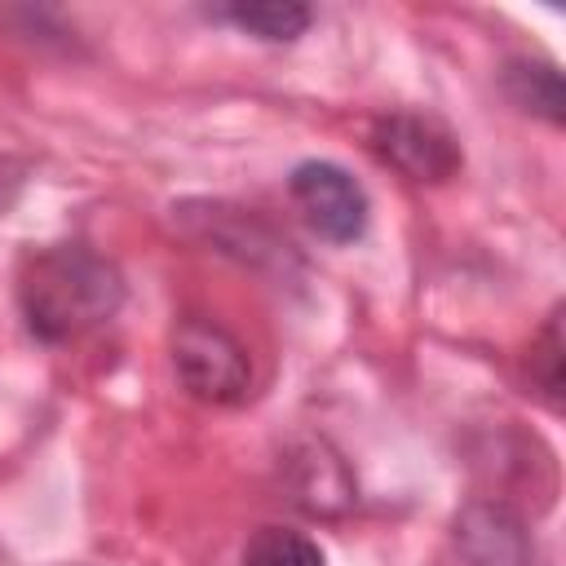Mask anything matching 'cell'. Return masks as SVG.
I'll list each match as a JSON object with an SVG mask.
<instances>
[{
	"mask_svg": "<svg viewBox=\"0 0 566 566\" xmlns=\"http://www.w3.org/2000/svg\"><path fill=\"white\" fill-rule=\"evenodd\" d=\"M535 363H539V380H544V394H548V402L557 407V394H562V336H557V318L544 327V349L535 354Z\"/></svg>",
	"mask_w": 566,
	"mask_h": 566,
	"instance_id": "obj_9",
	"label": "cell"
},
{
	"mask_svg": "<svg viewBox=\"0 0 566 566\" xmlns=\"http://www.w3.org/2000/svg\"><path fill=\"white\" fill-rule=\"evenodd\" d=\"M455 539L469 566H535V548L504 504H469L455 522Z\"/></svg>",
	"mask_w": 566,
	"mask_h": 566,
	"instance_id": "obj_5",
	"label": "cell"
},
{
	"mask_svg": "<svg viewBox=\"0 0 566 566\" xmlns=\"http://www.w3.org/2000/svg\"><path fill=\"white\" fill-rule=\"evenodd\" d=\"M509 88L526 111L562 124V75L548 62H513L509 66Z\"/></svg>",
	"mask_w": 566,
	"mask_h": 566,
	"instance_id": "obj_8",
	"label": "cell"
},
{
	"mask_svg": "<svg viewBox=\"0 0 566 566\" xmlns=\"http://www.w3.org/2000/svg\"><path fill=\"white\" fill-rule=\"evenodd\" d=\"M292 203L301 208L305 226L327 243H354L367 230V190L327 159H305L287 177Z\"/></svg>",
	"mask_w": 566,
	"mask_h": 566,
	"instance_id": "obj_3",
	"label": "cell"
},
{
	"mask_svg": "<svg viewBox=\"0 0 566 566\" xmlns=\"http://www.w3.org/2000/svg\"><path fill=\"white\" fill-rule=\"evenodd\" d=\"M172 367H177V380L186 385L190 398L199 402H239L248 394V380H252V367H248V354L243 345L208 323V318H181L177 332H172Z\"/></svg>",
	"mask_w": 566,
	"mask_h": 566,
	"instance_id": "obj_2",
	"label": "cell"
},
{
	"mask_svg": "<svg viewBox=\"0 0 566 566\" xmlns=\"http://www.w3.org/2000/svg\"><path fill=\"white\" fill-rule=\"evenodd\" d=\"M124 301L119 270L84 243H53L22 261L18 305L31 336L57 345L106 323Z\"/></svg>",
	"mask_w": 566,
	"mask_h": 566,
	"instance_id": "obj_1",
	"label": "cell"
},
{
	"mask_svg": "<svg viewBox=\"0 0 566 566\" xmlns=\"http://www.w3.org/2000/svg\"><path fill=\"white\" fill-rule=\"evenodd\" d=\"M221 18H230L239 31L256 35V40H296L305 27H310V9L305 4H292V0H256V4H230L221 9Z\"/></svg>",
	"mask_w": 566,
	"mask_h": 566,
	"instance_id": "obj_7",
	"label": "cell"
},
{
	"mask_svg": "<svg viewBox=\"0 0 566 566\" xmlns=\"http://www.w3.org/2000/svg\"><path fill=\"white\" fill-rule=\"evenodd\" d=\"M371 146L385 164L402 168L411 181H442L460 168V146L447 133V124H438L433 115H416V111L385 115L371 128Z\"/></svg>",
	"mask_w": 566,
	"mask_h": 566,
	"instance_id": "obj_4",
	"label": "cell"
},
{
	"mask_svg": "<svg viewBox=\"0 0 566 566\" xmlns=\"http://www.w3.org/2000/svg\"><path fill=\"white\" fill-rule=\"evenodd\" d=\"M239 566H327L318 539H310L305 531L292 526H261L248 544Z\"/></svg>",
	"mask_w": 566,
	"mask_h": 566,
	"instance_id": "obj_6",
	"label": "cell"
}]
</instances>
